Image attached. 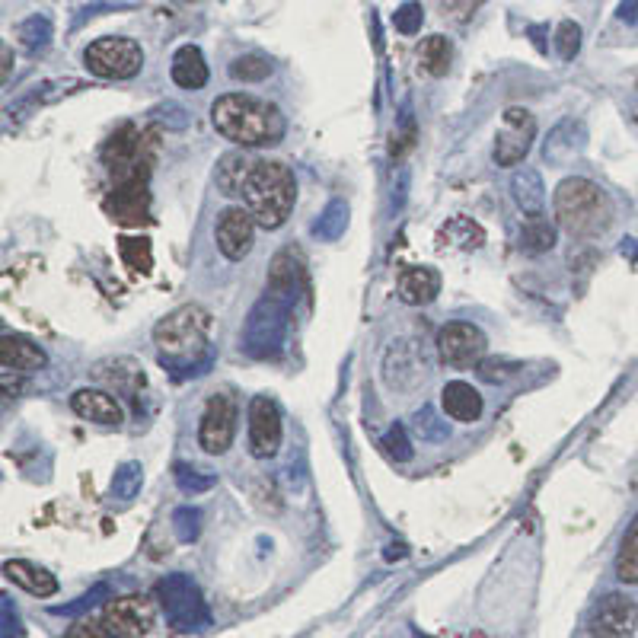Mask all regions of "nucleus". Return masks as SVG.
Instances as JSON below:
<instances>
[{"label":"nucleus","mask_w":638,"mask_h":638,"mask_svg":"<svg viewBox=\"0 0 638 638\" xmlns=\"http://www.w3.org/2000/svg\"><path fill=\"white\" fill-rule=\"evenodd\" d=\"M297 281H300V265H294V256L284 249V253H278L272 259V268H268V281H265V291L268 294H275L281 300H288L291 304V297L297 291Z\"/></svg>","instance_id":"obj_26"},{"label":"nucleus","mask_w":638,"mask_h":638,"mask_svg":"<svg viewBox=\"0 0 638 638\" xmlns=\"http://www.w3.org/2000/svg\"><path fill=\"white\" fill-rule=\"evenodd\" d=\"M119 253H122V259H125V265L131 268V272H141V275H147L150 272V265H154V256H150V243L141 237H125V240H119Z\"/></svg>","instance_id":"obj_30"},{"label":"nucleus","mask_w":638,"mask_h":638,"mask_svg":"<svg viewBox=\"0 0 638 638\" xmlns=\"http://www.w3.org/2000/svg\"><path fill=\"white\" fill-rule=\"evenodd\" d=\"M7 581H13L16 587H23L32 597H55L58 594V578L52 572H45L42 565H32L26 559H10L4 565Z\"/></svg>","instance_id":"obj_19"},{"label":"nucleus","mask_w":638,"mask_h":638,"mask_svg":"<svg viewBox=\"0 0 638 638\" xmlns=\"http://www.w3.org/2000/svg\"><path fill=\"white\" fill-rule=\"evenodd\" d=\"M233 438H237V399L230 393H214L205 412H201L198 447L211 457H221L230 450Z\"/></svg>","instance_id":"obj_8"},{"label":"nucleus","mask_w":638,"mask_h":638,"mask_svg":"<svg viewBox=\"0 0 638 638\" xmlns=\"http://www.w3.org/2000/svg\"><path fill=\"white\" fill-rule=\"evenodd\" d=\"M138 489H141V466L138 463H125L112 479V495L128 501V498L138 495Z\"/></svg>","instance_id":"obj_33"},{"label":"nucleus","mask_w":638,"mask_h":638,"mask_svg":"<svg viewBox=\"0 0 638 638\" xmlns=\"http://www.w3.org/2000/svg\"><path fill=\"white\" fill-rule=\"evenodd\" d=\"M256 221L246 208H227L217 214V227H214V240L217 249L224 253V259L240 262L249 256V249L256 243Z\"/></svg>","instance_id":"obj_14"},{"label":"nucleus","mask_w":638,"mask_h":638,"mask_svg":"<svg viewBox=\"0 0 638 638\" xmlns=\"http://www.w3.org/2000/svg\"><path fill=\"white\" fill-rule=\"evenodd\" d=\"M441 406H444V415L453 418V422L473 425V422H479V418H482L485 402H482V396H479V390L473 383L450 380V383H444V390H441Z\"/></svg>","instance_id":"obj_17"},{"label":"nucleus","mask_w":638,"mask_h":638,"mask_svg":"<svg viewBox=\"0 0 638 638\" xmlns=\"http://www.w3.org/2000/svg\"><path fill=\"white\" fill-rule=\"evenodd\" d=\"M511 192H514V201L520 205V211H524L527 217H540L543 214V208H546V189H543V179H540V173H536V170L524 166L520 173H514Z\"/></svg>","instance_id":"obj_25"},{"label":"nucleus","mask_w":638,"mask_h":638,"mask_svg":"<svg viewBox=\"0 0 638 638\" xmlns=\"http://www.w3.org/2000/svg\"><path fill=\"white\" fill-rule=\"evenodd\" d=\"M616 578L626 584H638V514L632 517V524L626 527L623 543L616 552Z\"/></svg>","instance_id":"obj_27"},{"label":"nucleus","mask_w":638,"mask_h":638,"mask_svg":"<svg viewBox=\"0 0 638 638\" xmlns=\"http://www.w3.org/2000/svg\"><path fill=\"white\" fill-rule=\"evenodd\" d=\"M415 428H418V434H422V438H444V428H438V418H434V412L431 409H422L418 412V418H415Z\"/></svg>","instance_id":"obj_42"},{"label":"nucleus","mask_w":638,"mask_h":638,"mask_svg":"<svg viewBox=\"0 0 638 638\" xmlns=\"http://www.w3.org/2000/svg\"><path fill=\"white\" fill-rule=\"evenodd\" d=\"M198 520H201V514H198V508H176L173 511V530H176V540L179 543H192V540H198Z\"/></svg>","instance_id":"obj_34"},{"label":"nucleus","mask_w":638,"mask_h":638,"mask_svg":"<svg viewBox=\"0 0 638 638\" xmlns=\"http://www.w3.org/2000/svg\"><path fill=\"white\" fill-rule=\"evenodd\" d=\"M103 600H109V584H96L93 591H87L80 600L67 603V607H55V613H58V616H80V613H87V610L99 607Z\"/></svg>","instance_id":"obj_35"},{"label":"nucleus","mask_w":638,"mask_h":638,"mask_svg":"<svg viewBox=\"0 0 638 638\" xmlns=\"http://www.w3.org/2000/svg\"><path fill=\"white\" fill-rule=\"evenodd\" d=\"M64 638H115V635L109 632V626H106V623H93V619H80L77 626L67 629V635H64Z\"/></svg>","instance_id":"obj_39"},{"label":"nucleus","mask_w":638,"mask_h":638,"mask_svg":"<svg viewBox=\"0 0 638 638\" xmlns=\"http://www.w3.org/2000/svg\"><path fill=\"white\" fill-rule=\"evenodd\" d=\"M83 64H87L90 74L103 77V80H131L141 74L144 52L134 39L106 36V39H96L93 45H87Z\"/></svg>","instance_id":"obj_7"},{"label":"nucleus","mask_w":638,"mask_h":638,"mask_svg":"<svg viewBox=\"0 0 638 638\" xmlns=\"http://www.w3.org/2000/svg\"><path fill=\"white\" fill-rule=\"evenodd\" d=\"M211 125L224 141L237 147H275L281 144L288 122L275 103L249 93H227L211 103Z\"/></svg>","instance_id":"obj_1"},{"label":"nucleus","mask_w":638,"mask_h":638,"mask_svg":"<svg viewBox=\"0 0 638 638\" xmlns=\"http://www.w3.org/2000/svg\"><path fill=\"white\" fill-rule=\"evenodd\" d=\"M552 208H556V221L572 237H597L613 221V201L597 182L584 176H568L556 186L552 195Z\"/></svg>","instance_id":"obj_3"},{"label":"nucleus","mask_w":638,"mask_h":638,"mask_svg":"<svg viewBox=\"0 0 638 638\" xmlns=\"http://www.w3.org/2000/svg\"><path fill=\"white\" fill-rule=\"evenodd\" d=\"M485 243V230L469 221V217H450V221L438 230V249L441 253H453V249H479Z\"/></svg>","instance_id":"obj_24"},{"label":"nucleus","mask_w":638,"mask_h":638,"mask_svg":"<svg viewBox=\"0 0 638 638\" xmlns=\"http://www.w3.org/2000/svg\"><path fill=\"white\" fill-rule=\"evenodd\" d=\"M402 374H412V380H425L428 367L425 358H418V351L412 348V342H396L390 351H386V364H383V377L393 390H402Z\"/></svg>","instance_id":"obj_20"},{"label":"nucleus","mask_w":638,"mask_h":638,"mask_svg":"<svg viewBox=\"0 0 638 638\" xmlns=\"http://www.w3.org/2000/svg\"><path fill=\"white\" fill-rule=\"evenodd\" d=\"M106 214L122 227H141L150 217V192H147V173L115 179L112 192L103 201Z\"/></svg>","instance_id":"obj_10"},{"label":"nucleus","mask_w":638,"mask_h":638,"mask_svg":"<svg viewBox=\"0 0 638 638\" xmlns=\"http://www.w3.org/2000/svg\"><path fill=\"white\" fill-rule=\"evenodd\" d=\"M619 13H623V20H635L638 23V0H626V4L619 7Z\"/></svg>","instance_id":"obj_46"},{"label":"nucleus","mask_w":638,"mask_h":638,"mask_svg":"<svg viewBox=\"0 0 638 638\" xmlns=\"http://www.w3.org/2000/svg\"><path fill=\"white\" fill-rule=\"evenodd\" d=\"M638 629V603L626 594H607L587 619L594 638H632Z\"/></svg>","instance_id":"obj_12"},{"label":"nucleus","mask_w":638,"mask_h":638,"mask_svg":"<svg viewBox=\"0 0 638 638\" xmlns=\"http://www.w3.org/2000/svg\"><path fill=\"white\" fill-rule=\"evenodd\" d=\"M240 198H243V208L253 214V221L262 230L284 227L297 201L294 170L281 160H256Z\"/></svg>","instance_id":"obj_2"},{"label":"nucleus","mask_w":638,"mask_h":638,"mask_svg":"<svg viewBox=\"0 0 638 638\" xmlns=\"http://www.w3.org/2000/svg\"><path fill=\"white\" fill-rule=\"evenodd\" d=\"M71 409L87 418V422H96V425H122V402L115 399L109 390H96V386H83V390H77L71 396Z\"/></svg>","instance_id":"obj_16"},{"label":"nucleus","mask_w":638,"mask_h":638,"mask_svg":"<svg viewBox=\"0 0 638 638\" xmlns=\"http://www.w3.org/2000/svg\"><path fill=\"white\" fill-rule=\"evenodd\" d=\"M284 438L281 409L272 396H253L249 402V453L256 460H272Z\"/></svg>","instance_id":"obj_11"},{"label":"nucleus","mask_w":638,"mask_h":638,"mask_svg":"<svg viewBox=\"0 0 638 638\" xmlns=\"http://www.w3.org/2000/svg\"><path fill=\"white\" fill-rule=\"evenodd\" d=\"M345 224H348V208L342 205V201H332V205L326 208V214L319 217V224L313 227L319 237H326V240H335L339 237V233L345 230Z\"/></svg>","instance_id":"obj_32"},{"label":"nucleus","mask_w":638,"mask_h":638,"mask_svg":"<svg viewBox=\"0 0 638 638\" xmlns=\"http://www.w3.org/2000/svg\"><path fill=\"white\" fill-rule=\"evenodd\" d=\"M485 348H489V339L485 332L473 323H447L438 332V351L441 361L450 367H476L485 358Z\"/></svg>","instance_id":"obj_13"},{"label":"nucleus","mask_w":638,"mask_h":638,"mask_svg":"<svg viewBox=\"0 0 638 638\" xmlns=\"http://www.w3.org/2000/svg\"><path fill=\"white\" fill-rule=\"evenodd\" d=\"M406 556H409V549L402 546V543L386 546V552H383V559H386V562H396V559H406Z\"/></svg>","instance_id":"obj_45"},{"label":"nucleus","mask_w":638,"mask_h":638,"mask_svg":"<svg viewBox=\"0 0 638 638\" xmlns=\"http://www.w3.org/2000/svg\"><path fill=\"white\" fill-rule=\"evenodd\" d=\"M0 364H4V371L29 374L45 367V351L36 342L23 339V335H4V342H0Z\"/></svg>","instance_id":"obj_21"},{"label":"nucleus","mask_w":638,"mask_h":638,"mask_svg":"<svg viewBox=\"0 0 638 638\" xmlns=\"http://www.w3.org/2000/svg\"><path fill=\"white\" fill-rule=\"evenodd\" d=\"M383 447H386V453H390V457H393L396 463H409L412 453H415L412 444H409V434H406V428H402V425H396V428L386 431Z\"/></svg>","instance_id":"obj_38"},{"label":"nucleus","mask_w":638,"mask_h":638,"mask_svg":"<svg viewBox=\"0 0 638 638\" xmlns=\"http://www.w3.org/2000/svg\"><path fill=\"white\" fill-rule=\"evenodd\" d=\"M438 4H441L444 16L450 13V16H457V20H466V16L476 10L479 0H438Z\"/></svg>","instance_id":"obj_43"},{"label":"nucleus","mask_w":638,"mask_h":638,"mask_svg":"<svg viewBox=\"0 0 638 638\" xmlns=\"http://www.w3.org/2000/svg\"><path fill=\"white\" fill-rule=\"evenodd\" d=\"M284 332H288V300L265 291V297L246 319L243 345L256 358H275L284 345Z\"/></svg>","instance_id":"obj_6"},{"label":"nucleus","mask_w":638,"mask_h":638,"mask_svg":"<svg viewBox=\"0 0 638 638\" xmlns=\"http://www.w3.org/2000/svg\"><path fill=\"white\" fill-rule=\"evenodd\" d=\"M103 623L115 638H141L154 626V603L147 597H119L106 600Z\"/></svg>","instance_id":"obj_15"},{"label":"nucleus","mask_w":638,"mask_h":638,"mask_svg":"<svg viewBox=\"0 0 638 638\" xmlns=\"http://www.w3.org/2000/svg\"><path fill=\"white\" fill-rule=\"evenodd\" d=\"M418 26H422V7L418 4H406L396 13V29L399 32H415Z\"/></svg>","instance_id":"obj_40"},{"label":"nucleus","mask_w":638,"mask_h":638,"mask_svg":"<svg viewBox=\"0 0 638 638\" xmlns=\"http://www.w3.org/2000/svg\"><path fill=\"white\" fill-rule=\"evenodd\" d=\"M157 600L166 613V623L176 632H205L211 626V613L201 600L198 584L189 575H166L157 584Z\"/></svg>","instance_id":"obj_5"},{"label":"nucleus","mask_w":638,"mask_h":638,"mask_svg":"<svg viewBox=\"0 0 638 638\" xmlns=\"http://www.w3.org/2000/svg\"><path fill=\"white\" fill-rule=\"evenodd\" d=\"M256 160L246 157V154H227L221 157V163H217V173H214V182H217V192H221L224 198H240L243 195V186L249 173H253Z\"/></svg>","instance_id":"obj_23"},{"label":"nucleus","mask_w":638,"mask_h":638,"mask_svg":"<svg viewBox=\"0 0 638 638\" xmlns=\"http://www.w3.org/2000/svg\"><path fill=\"white\" fill-rule=\"evenodd\" d=\"M0 610H4V638H20V616H16L10 597H4Z\"/></svg>","instance_id":"obj_44"},{"label":"nucleus","mask_w":638,"mask_h":638,"mask_svg":"<svg viewBox=\"0 0 638 638\" xmlns=\"http://www.w3.org/2000/svg\"><path fill=\"white\" fill-rule=\"evenodd\" d=\"M176 485L186 495H198V492H208L211 485H214V476H201L198 469L186 466V463H179L176 466Z\"/></svg>","instance_id":"obj_37"},{"label":"nucleus","mask_w":638,"mask_h":638,"mask_svg":"<svg viewBox=\"0 0 638 638\" xmlns=\"http://www.w3.org/2000/svg\"><path fill=\"white\" fill-rule=\"evenodd\" d=\"M520 246H524L530 256L549 253V249L556 246V227H552L543 214L540 217H527L524 233H520Z\"/></svg>","instance_id":"obj_29"},{"label":"nucleus","mask_w":638,"mask_h":638,"mask_svg":"<svg viewBox=\"0 0 638 638\" xmlns=\"http://www.w3.org/2000/svg\"><path fill=\"white\" fill-rule=\"evenodd\" d=\"M396 291H399L402 304H409V307L431 304V300L441 294L438 268H431V265H412V268H406V272H402L399 281H396Z\"/></svg>","instance_id":"obj_18"},{"label":"nucleus","mask_w":638,"mask_h":638,"mask_svg":"<svg viewBox=\"0 0 638 638\" xmlns=\"http://www.w3.org/2000/svg\"><path fill=\"white\" fill-rule=\"evenodd\" d=\"M208 332H211V313L198 304H186L160 319L154 329V342L160 348L163 361L166 358L195 361L208 345Z\"/></svg>","instance_id":"obj_4"},{"label":"nucleus","mask_w":638,"mask_h":638,"mask_svg":"<svg viewBox=\"0 0 638 638\" xmlns=\"http://www.w3.org/2000/svg\"><path fill=\"white\" fill-rule=\"evenodd\" d=\"M268 74H272V64H268V58H262V55H240L230 64V77L243 80V83H259Z\"/></svg>","instance_id":"obj_31"},{"label":"nucleus","mask_w":638,"mask_h":638,"mask_svg":"<svg viewBox=\"0 0 638 638\" xmlns=\"http://www.w3.org/2000/svg\"><path fill=\"white\" fill-rule=\"evenodd\" d=\"M505 361H479L476 364V371H479V377L485 380V383H501V380H508L514 371H505Z\"/></svg>","instance_id":"obj_41"},{"label":"nucleus","mask_w":638,"mask_h":638,"mask_svg":"<svg viewBox=\"0 0 638 638\" xmlns=\"http://www.w3.org/2000/svg\"><path fill=\"white\" fill-rule=\"evenodd\" d=\"M536 138V119L520 106H511L501 115V128L495 134V163L498 166H517L530 154Z\"/></svg>","instance_id":"obj_9"},{"label":"nucleus","mask_w":638,"mask_h":638,"mask_svg":"<svg viewBox=\"0 0 638 638\" xmlns=\"http://www.w3.org/2000/svg\"><path fill=\"white\" fill-rule=\"evenodd\" d=\"M556 48H559L562 61H572V58L581 52V26L572 23V20H565V23L556 29Z\"/></svg>","instance_id":"obj_36"},{"label":"nucleus","mask_w":638,"mask_h":638,"mask_svg":"<svg viewBox=\"0 0 638 638\" xmlns=\"http://www.w3.org/2000/svg\"><path fill=\"white\" fill-rule=\"evenodd\" d=\"M170 74L176 80V87L182 90H201L208 83V64L205 55H201L198 45H182L179 52L173 55V67Z\"/></svg>","instance_id":"obj_22"},{"label":"nucleus","mask_w":638,"mask_h":638,"mask_svg":"<svg viewBox=\"0 0 638 638\" xmlns=\"http://www.w3.org/2000/svg\"><path fill=\"white\" fill-rule=\"evenodd\" d=\"M4 58L10 61V48H4ZM10 77V64H4V80Z\"/></svg>","instance_id":"obj_47"},{"label":"nucleus","mask_w":638,"mask_h":638,"mask_svg":"<svg viewBox=\"0 0 638 638\" xmlns=\"http://www.w3.org/2000/svg\"><path fill=\"white\" fill-rule=\"evenodd\" d=\"M450 58H453V48L444 36H428L418 45V61L431 74V77H444L450 71Z\"/></svg>","instance_id":"obj_28"}]
</instances>
